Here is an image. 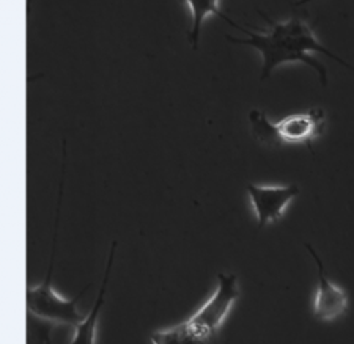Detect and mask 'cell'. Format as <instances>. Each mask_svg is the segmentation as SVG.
<instances>
[{"label": "cell", "mask_w": 354, "mask_h": 344, "mask_svg": "<svg viewBox=\"0 0 354 344\" xmlns=\"http://www.w3.org/2000/svg\"><path fill=\"white\" fill-rule=\"evenodd\" d=\"M32 3H33V0H27V13L30 15V11H32Z\"/></svg>", "instance_id": "obj_9"}, {"label": "cell", "mask_w": 354, "mask_h": 344, "mask_svg": "<svg viewBox=\"0 0 354 344\" xmlns=\"http://www.w3.org/2000/svg\"><path fill=\"white\" fill-rule=\"evenodd\" d=\"M239 299L235 274L218 275V289L198 312L185 323L151 335L153 344H219V330L232 307Z\"/></svg>", "instance_id": "obj_2"}, {"label": "cell", "mask_w": 354, "mask_h": 344, "mask_svg": "<svg viewBox=\"0 0 354 344\" xmlns=\"http://www.w3.org/2000/svg\"><path fill=\"white\" fill-rule=\"evenodd\" d=\"M183 2H185L191 10L192 27L189 30V41L192 44L194 50L198 49L200 30H202L203 21L207 19L208 16H211V15L219 16V18H222L225 22L230 19L221 11V8H219L221 0H183Z\"/></svg>", "instance_id": "obj_8"}, {"label": "cell", "mask_w": 354, "mask_h": 344, "mask_svg": "<svg viewBox=\"0 0 354 344\" xmlns=\"http://www.w3.org/2000/svg\"><path fill=\"white\" fill-rule=\"evenodd\" d=\"M306 249L310 251V255L318 267V291L313 300V316L319 321H334L342 316L348 308V294L345 289L330 282L324 274L322 258L310 244H306Z\"/></svg>", "instance_id": "obj_6"}, {"label": "cell", "mask_w": 354, "mask_h": 344, "mask_svg": "<svg viewBox=\"0 0 354 344\" xmlns=\"http://www.w3.org/2000/svg\"><path fill=\"white\" fill-rule=\"evenodd\" d=\"M248 195L259 220V229L282 219L288 204L299 195V187L288 186H259L249 184Z\"/></svg>", "instance_id": "obj_5"}, {"label": "cell", "mask_w": 354, "mask_h": 344, "mask_svg": "<svg viewBox=\"0 0 354 344\" xmlns=\"http://www.w3.org/2000/svg\"><path fill=\"white\" fill-rule=\"evenodd\" d=\"M307 2H312V0H299V2L296 3V5H304V3H307Z\"/></svg>", "instance_id": "obj_10"}, {"label": "cell", "mask_w": 354, "mask_h": 344, "mask_svg": "<svg viewBox=\"0 0 354 344\" xmlns=\"http://www.w3.org/2000/svg\"><path fill=\"white\" fill-rule=\"evenodd\" d=\"M249 122L254 137L261 145H307L312 151V142L324 133L326 115L323 108L313 107L307 112L291 113L281 122L272 123L263 112L250 111Z\"/></svg>", "instance_id": "obj_3"}, {"label": "cell", "mask_w": 354, "mask_h": 344, "mask_svg": "<svg viewBox=\"0 0 354 344\" xmlns=\"http://www.w3.org/2000/svg\"><path fill=\"white\" fill-rule=\"evenodd\" d=\"M260 15L271 26L270 30L261 33L250 32L248 28L239 27L232 19H228V24L239 28L244 35H248V39H239L230 35H227V39L230 43L252 46V48L259 50L261 60H263V63H261V80H266L270 77L277 66H282L285 63L299 61L313 68L318 73L322 84L328 85L326 68H324L322 61L312 55V52L326 55L330 60H335L339 65L345 66L354 73V66H351L350 63L342 60L339 55L333 54L330 50L324 48L319 43V39L315 37V33H313L309 22L299 18V16H293V18L283 22H276L271 18H268L263 11H260Z\"/></svg>", "instance_id": "obj_1"}, {"label": "cell", "mask_w": 354, "mask_h": 344, "mask_svg": "<svg viewBox=\"0 0 354 344\" xmlns=\"http://www.w3.org/2000/svg\"><path fill=\"white\" fill-rule=\"evenodd\" d=\"M54 251L55 245L53 247V255H50V262L48 269L46 280L38 286H32L27 289V308L33 316L38 319L48 321L53 324H64L76 327L85 319L84 314L77 309V303L82 299L84 292L87 291L88 286L74 296L73 299H64L53 289V274H54Z\"/></svg>", "instance_id": "obj_4"}, {"label": "cell", "mask_w": 354, "mask_h": 344, "mask_svg": "<svg viewBox=\"0 0 354 344\" xmlns=\"http://www.w3.org/2000/svg\"><path fill=\"white\" fill-rule=\"evenodd\" d=\"M115 249H117V240H113L112 247H111V254H109V260H107V267L104 272V278H102V285L98 294V299H96L95 307L91 308V312L88 313V316L85 318L81 324H77L74 327V335L70 344H95V336H96V325H98V316H100V309L104 303V296H106V288L107 283H109V275L112 271V265H113V256H115Z\"/></svg>", "instance_id": "obj_7"}]
</instances>
